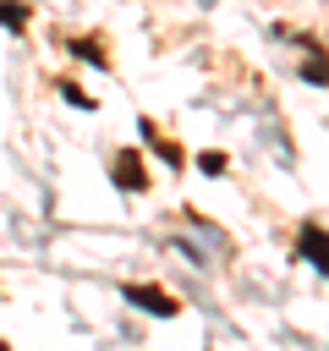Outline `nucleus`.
I'll use <instances>...</instances> for the list:
<instances>
[{
	"label": "nucleus",
	"instance_id": "1",
	"mask_svg": "<svg viewBox=\"0 0 329 351\" xmlns=\"http://www.w3.org/2000/svg\"><path fill=\"white\" fill-rule=\"evenodd\" d=\"M296 258H307V263H313L318 274H329V230L307 219V225L296 230Z\"/></svg>",
	"mask_w": 329,
	"mask_h": 351
},
{
	"label": "nucleus",
	"instance_id": "2",
	"mask_svg": "<svg viewBox=\"0 0 329 351\" xmlns=\"http://www.w3.org/2000/svg\"><path fill=\"white\" fill-rule=\"evenodd\" d=\"M126 302L143 307V313H159V318H175L181 313V302L170 291H159V285H126Z\"/></svg>",
	"mask_w": 329,
	"mask_h": 351
},
{
	"label": "nucleus",
	"instance_id": "3",
	"mask_svg": "<svg viewBox=\"0 0 329 351\" xmlns=\"http://www.w3.org/2000/svg\"><path fill=\"white\" fill-rule=\"evenodd\" d=\"M302 44H307V60H302V82L324 88V82H329V49H324L318 38H302Z\"/></svg>",
	"mask_w": 329,
	"mask_h": 351
},
{
	"label": "nucleus",
	"instance_id": "4",
	"mask_svg": "<svg viewBox=\"0 0 329 351\" xmlns=\"http://www.w3.org/2000/svg\"><path fill=\"white\" fill-rule=\"evenodd\" d=\"M115 181H121L126 192H143V186H148V176H143L137 154H121V159H115Z\"/></svg>",
	"mask_w": 329,
	"mask_h": 351
},
{
	"label": "nucleus",
	"instance_id": "5",
	"mask_svg": "<svg viewBox=\"0 0 329 351\" xmlns=\"http://www.w3.org/2000/svg\"><path fill=\"white\" fill-rule=\"evenodd\" d=\"M27 22V5H16V0H0V27H22Z\"/></svg>",
	"mask_w": 329,
	"mask_h": 351
},
{
	"label": "nucleus",
	"instance_id": "6",
	"mask_svg": "<svg viewBox=\"0 0 329 351\" xmlns=\"http://www.w3.org/2000/svg\"><path fill=\"white\" fill-rule=\"evenodd\" d=\"M197 165H203V176H225V154H203Z\"/></svg>",
	"mask_w": 329,
	"mask_h": 351
}]
</instances>
